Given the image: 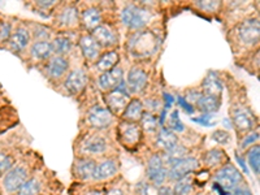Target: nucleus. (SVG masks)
<instances>
[{"label": "nucleus", "mask_w": 260, "mask_h": 195, "mask_svg": "<svg viewBox=\"0 0 260 195\" xmlns=\"http://www.w3.org/2000/svg\"><path fill=\"white\" fill-rule=\"evenodd\" d=\"M242 175L234 165H224L215 173L213 181L216 185H219L224 192L229 193L240 186L242 182Z\"/></svg>", "instance_id": "1"}, {"label": "nucleus", "mask_w": 260, "mask_h": 195, "mask_svg": "<svg viewBox=\"0 0 260 195\" xmlns=\"http://www.w3.org/2000/svg\"><path fill=\"white\" fill-rule=\"evenodd\" d=\"M151 14L147 9L130 4L121 12V20L129 29H142L150 21Z\"/></svg>", "instance_id": "2"}, {"label": "nucleus", "mask_w": 260, "mask_h": 195, "mask_svg": "<svg viewBox=\"0 0 260 195\" xmlns=\"http://www.w3.org/2000/svg\"><path fill=\"white\" fill-rule=\"evenodd\" d=\"M198 159L193 158V156H186V158L176 161V163L168 167V178L171 181L176 182L181 178L186 177V176H190L195 171H198Z\"/></svg>", "instance_id": "3"}, {"label": "nucleus", "mask_w": 260, "mask_h": 195, "mask_svg": "<svg viewBox=\"0 0 260 195\" xmlns=\"http://www.w3.org/2000/svg\"><path fill=\"white\" fill-rule=\"evenodd\" d=\"M146 173L150 182H152L155 186H163L165 180L168 178V168L165 167V163L163 160V156L160 155H152L147 161V168Z\"/></svg>", "instance_id": "4"}, {"label": "nucleus", "mask_w": 260, "mask_h": 195, "mask_svg": "<svg viewBox=\"0 0 260 195\" xmlns=\"http://www.w3.org/2000/svg\"><path fill=\"white\" fill-rule=\"evenodd\" d=\"M28 181V169L25 167H12L3 177V188L8 193H17Z\"/></svg>", "instance_id": "5"}, {"label": "nucleus", "mask_w": 260, "mask_h": 195, "mask_svg": "<svg viewBox=\"0 0 260 195\" xmlns=\"http://www.w3.org/2000/svg\"><path fill=\"white\" fill-rule=\"evenodd\" d=\"M260 25L257 18H249L238 26V37L245 45H255L259 41Z\"/></svg>", "instance_id": "6"}, {"label": "nucleus", "mask_w": 260, "mask_h": 195, "mask_svg": "<svg viewBox=\"0 0 260 195\" xmlns=\"http://www.w3.org/2000/svg\"><path fill=\"white\" fill-rule=\"evenodd\" d=\"M87 121H89V124L93 128H96V129H106V128H108L112 124L113 117L110 110L95 106L90 110Z\"/></svg>", "instance_id": "7"}, {"label": "nucleus", "mask_w": 260, "mask_h": 195, "mask_svg": "<svg viewBox=\"0 0 260 195\" xmlns=\"http://www.w3.org/2000/svg\"><path fill=\"white\" fill-rule=\"evenodd\" d=\"M96 163L94 159L81 158L77 159L73 165V175L75 178L82 180V181H89L94 178V172H95Z\"/></svg>", "instance_id": "8"}, {"label": "nucleus", "mask_w": 260, "mask_h": 195, "mask_svg": "<svg viewBox=\"0 0 260 195\" xmlns=\"http://www.w3.org/2000/svg\"><path fill=\"white\" fill-rule=\"evenodd\" d=\"M124 82V75H123V69L116 66L113 68L112 70H108V72L103 73L99 77V83L100 89L107 90V91H113L116 90L121 83Z\"/></svg>", "instance_id": "9"}, {"label": "nucleus", "mask_w": 260, "mask_h": 195, "mask_svg": "<svg viewBox=\"0 0 260 195\" xmlns=\"http://www.w3.org/2000/svg\"><path fill=\"white\" fill-rule=\"evenodd\" d=\"M232 121V125H236V128L240 131H249L255 127L253 113L246 108H242V107H238L233 111Z\"/></svg>", "instance_id": "10"}, {"label": "nucleus", "mask_w": 260, "mask_h": 195, "mask_svg": "<svg viewBox=\"0 0 260 195\" xmlns=\"http://www.w3.org/2000/svg\"><path fill=\"white\" fill-rule=\"evenodd\" d=\"M129 96L127 93H123L120 90H113L106 95V103L108 108L112 111L113 113L124 112L125 107L129 103ZM111 112V113H112Z\"/></svg>", "instance_id": "11"}, {"label": "nucleus", "mask_w": 260, "mask_h": 195, "mask_svg": "<svg viewBox=\"0 0 260 195\" xmlns=\"http://www.w3.org/2000/svg\"><path fill=\"white\" fill-rule=\"evenodd\" d=\"M147 85V74L139 68L130 69L128 73V90L131 93H140Z\"/></svg>", "instance_id": "12"}, {"label": "nucleus", "mask_w": 260, "mask_h": 195, "mask_svg": "<svg viewBox=\"0 0 260 195\" xmlns=\"http://www.w3.org/2000/svg\"><path fill=\"white\" fill-rule=\"evenodd\" d=\"M119 133H120V137L124 140V143H127L128 146H134L140 139L139 127L134 123H129V121L121 124L120 128H119Z\"/></svg>", "instance_id": "13"}, {"label": "nucleus", "mask_w": 260, "mask_h": 195, "mask_svg": "<svg viewBox=\"0 0 260 195\" xmlns=\"http://www.w3.org/2000/svg\"><path fill=\"white\" fill-rule=\"evenodd\" d=\"M117 172H119V163L113 159H107L99 164H96L93 180H96V181L107 180V178L113 177Z\"/></svg>", "instance_id": "14"}, {"label": "nucleus", "mask_w": 260, "mask_h": 195, "mask_svg": "<svg viewBox=\"0 0 260 195\" xmlns=\"http://www.w3.org/2000/svg\"><path fill=\"white\" fill-rule=\"evenodd\" d=\"M86 82H87V77L83 70H73L72 73H69V75L65 79L64 86L68 91L77 94L85 87Z\"/></svg>", "instance_id": "15"}, {"label": "nucleus", "mask_w": 260, "mask_h": 195, "mask_svg": "<svg viewBox=\"0 0 260 195\" xmlns=\"http://www.w3.org/2000/svg\"><path fill=\"white\" fill-rule=\"evenodd\" d=\"M202 87L203 91H204V95L220 98V95L223 94V83L217 77V74L213 72H209L208 74L205 75Z\"/></svg>", "instance_id": "16"}, {"label": "nucleus", "mask_w": 260, "mask_h": 195, "mask_svg": "<svg viewBox=\"0 0 260 195\" xmlns=\"http://www.w3.org/2000/svg\"><path fill=\"white\" fill-rule=\"evenodd\" d=\"M93 38L96 41V43L103 47H110L116 43L117 38L116 34L111 30L110 28H107L104 25H99L93 30Z\"/></svg>", "instance_id": "17"}, {"label": "nucleus", "mask_w": 260, "mask_h": 195, "mask_svg": "<svg viewBox=\"0 0 260 195\" xmlns=\"http://www.w3.org/2000/svg\"><path fill=\"white\" fill-rule=\"evenodd\" d=\"M107 147H108L107 140L100 135H90L83 140L82 143V150L87 154L93 155L103 154L107 150Z\"/></svg>", "instance_id": "18"}, {"label": "nucleus", "mask_w": 260, "mask_h": 195, "mask_svg": "<svg viewBox=\"0 0 260 195\" xmlns=\"http://www.w3.org/2000/svg\"><path fill=\"white\" fill-rule=\"evenodd\" d=\"M79 46L82 50V54L87 60H94L99 56L100 46L96 43L93 35H83L79 41Z\"/></svg>", "instance_id": "19"}, {"label": "nucleus", "mask_w": 260, "mask_h": 195, "mask_svg": "<svg viewBox=\"0 0 260 195\" xmlns=\"http://www.w3.org/2000/svg\"><path fill=\"white\" fill-rule=\"evenodd\" d=\"M142 115H143V103L139 99L129 100L123 113L124 119L129 123H135V121L140 120Z\"/></svg>", "instance_id": "20"}, {"label": "nucleus", "mask_w": 260, "mask_h": 195, "mask_svg": "<svg viewBox=\"0 0 260 195\" xmlns=\"http://www.w3.org/2000/svg\"><path fill=\"white\" fill-rule=\"evenodd\" d=\"M198 106V110L202 111L203 113H208V115H213L220 110V98H215V96L209 95H202L199 96V99L195 103Z\"/></svg>", "instance_id": "21"}, {"label": "nucleus", "mask_w": 260, "mask_h": 195, "mask_svg": "<svg viewBox=\"0 0 260 195\" xmlns=\"http://www.w3.org/2000/svg\"><path fill=\"white\" fill-rule=\"evenodd\" d=\"M69 68L68 60L63 56H55L50 60L47 65L48 74L51 75L52 78H60Z\"/></svg>", "instance_id": "22"}, {"label": "nucleus", "mask_w": 260, "mask_h": 195, "mask_svg": "<svg viewBox=\"0 0 260 195\" xmlns=\"http://www.w3.org/2000/svg\"><path fill=\"white\" fill-rule=\"evenodd\" d=\"M156 144H158V147L164 150L165 152V151L171 150L172 147H175L176 144H178V139L176 137V134L168 128H161L158 134V138H156Z\"/></svg>", "instance_id": "23"}, {"label": "nucleus", "mask_w": 260, "mask_h": 195, "mask_svg": "<svg viewBox=\"0 0 260 195\" xmlns=\"http://www.w3.org/2000/svg\"><path fill=\"white\" fill-rule=\"evenodd\" d=\"M52 45L47 41H37L35 43H33L30 48V54L34 59L38 60H45L48 59L52 54Z\"/></svg>", "instance_id": "24"}, {"label": "nucleus", "mask_w": 260, "mask_h": 195, "mask_svg": "<svg viewBox=\"0 0 260 195\" xmlns=\"http://www.w3.org/2000/svg\"><path fill=\"white\" fill-rule=\"evenodd\" d=\"M29 43V33L25 29H18L10 34L9 46L13 51H22Z\"/></svg>", "instance_id": "25"}, {"label": "nucleus", "mask_w": 260, "mask_h": 195, "mask_svg": "<svg viewBox=\"0 0 260 195\" xmlns=\"http://www.w3.org/2000/svg\"><path fill=\"white\" fill-rule=\"evenodd\" d=\"M120 58L117 55L116 51H110L104 54L102 58L98 60L96 63V68L102 70V72H108V70H112L113 68H116L117 63H119Z\"/></svg>", "instance_id": "26"}, {"label": "nucleus", "mask_w": 260, "mask_h": 195, "mask_svg": "<svg viewBox=\"0 0 260 195\" xmlns=\"http://www.w3.org/2000/svg\"><path fill=\"white\" fill-rule=\"evenodd\" d=\"M189 156V150L185 147V146H181V144H176L175 147H172L171 150L165 151L164 154V163H167L168 167L176 161L181 160V159L186 158Z\"/></svg>", "instance_id": "27"}, {"label": "nucleus", "mask_w": 260, "mask_h": 195, "mask_svg": "<svg viewBox=\"0 0 260 195\" xmlns=\"http://www.w3.org/2000/svg\"><path fill=\"white\" fill-rule=\"evenodd\" d=\"M82 22L86 29L94 30V29H95L96 26H99L100 24V10L94 7L83 10Z\"/></svg>", "instance_id": "28"}, {"label": "nucleus", "mask_w": 260, "mask_h": 195, "mask_svg": "<svg viewBox=\"0 0 260 195\" xmlns=\"http://www.w3.org/2000/svg\"><path fill=\"white\" fill-rule=\"evenodd\" d=\"M226 158V154L220 148H212V150L207 151L204 154V164L211 168L219 167L224 163Z\"/></svg>", "instance_id": "29"}, {"label": "nucleus", "mask_w": 260, "mask_h": 195, "mask_svg": "<svg viewBox=\"0 0 260 195\" xmlns=\"http://www.w3.org/2000/svg\"><path fill=\"white\" fill-rule=\"evenodd\" d=\"M172 189H173L175 195H189L194 189V180L192 176H186V177L176 181L175 186Z\"/></svg>", "instance_id": "30"}, {"label": "nucleus", "mask_w": 260, "mask_h": 195, "mask_svg": "<svg viewBox=\"0 0 260 195\" xmlns=\"http://www.w3.org/2000/svg\"><path fill=\"white\" fill-rule=\"evenodd\" d=\"M247 161L250 165L251 171L257 176H259L260 172V148L258 144L251 146L250 151L247 152Z\"/></svg>", "instance_id": "31"}, {"label": "nucleus", "mask_w": 260, "mask_h": 195, "mask_svg": "<svg viewBox=\"0 0 260 195\" xmlns=\"http://www.w3.org/2000/svg\"><path fill=\"white\" fill-rule=\"evenodd\" d=\"M41 192V182L37 178H29L24 185L21 186L17 195H38Z\"/></svg>", "instance_id": "32"}, {"label": "nucleus", "mask_w": 260, "mask_h": 195, "mask_svg": "<svg viewBox=\"0 0 260 195\" xmlns=\"http://www.w3.org/2000/svg\"><path fill=\"white\" fill-rule=\"evenodd\" d=\"M51 45L52 51L55 52V54H59V55H64V54L70 51V48H72V42L66 37L55 38V41Z\"/></svg>", "instance_id": "33"}, {"label": "nucleus", "mask_w": 260, "mask_h": 195, "mask_svg": "<svg viewBox=\"0 0 260 195\" xmlns=\"http://www.w3.org/2000/svg\"><path fill=\"white\" fill-rule=\"evenodd\" d=\"M158 119H156V116H154L152 113L150 112H146L142 115V117H140V124H142V128H143L146 131H155V130L158 129Z\"/></svg>", "instance_id": "34"}, {"label": "nucleus", "mask_w": 260, "mask_h": 195, "mask_svg": "<svg viewBox=\"0 0 260 195\" xmlns=\"http://www.w3.org/2000/svg\"><path fill=\"white\" fill-rule=\"evenodd\" d=\"M169 128L168 129L171 131H184L185 130V125L180 119V112L177 110H175L173 112L169 115V123H168Z\"/></svg>", "instance_id": "35"}, {"label": "nucleus", "mask_w": 260, "mask_h": 195, "mask_svg": "<svg viewBox=\"0 0 260 195\" xmlns=\"http://www.w3.org/2000/svg\"><path fill=\"white\" fill-rule=\"evenodd\" d=\"M77 9L74 7H68L65 8L64 10L62 12V16H60V20L64 25H72L74 24L75 21H77Z\"/></svg>", "instance_id": "36"}, {"label": "nucleus", "mask_w": 260, "mask_h": 195, "mask_svg": "<svg viewBox=\"0 0 260 195\" xmlns=\"http://www.w3.org/2000/svg\"><path fill=\"white\" fill-rule=\"evenodd\" d=\"M212 120H213V115H208V113H202L200 116L193 117L192 119V121H194V123L199 124V125H202V127H205V128L213 127V125H215V121Z\"/></svg>", "instance_id": "37"}, {"label": "nucleus", "mask_w": 260, "mask_h": 195, "mask_svg": "<svg viewBox=\"0 0 260 195\" xmlns=\"http://www.w3.org/2000/svg\"><path fill=\"white\" fill-rule=\"evenodd\" d=\"M13 167V159L9 155L0 152V173H5Z\"/></svg>", "instance_id": "38"}, {"label": "nucleus", "mask_w": 260, "mask_h": 195, "mask_svg": "<svg viewBox=\"0 0 260 195\" xmlns=\"http://www.w3.org/2000/svg\"><path fill=\"white\" fill-rule=\"evenodd\" d=\"M212 139L219 144H226L230 139L229 133L225 131V130H215L212 134Z\"/></svg>", "instance_id": "39"}, {"label": "nucleus", "mask_w": 260, "mask_h": 195, "mask_svg": "<svg viewBox=\"0 0 260 195\" xmlns=\"http://www.w3.org/2000/svg\"><path fill=\"white\" fill-rule=\"evenodd\" d=\"M196 7L200 8L203 10H208V12H213L220 7L219 1H198Z\"/></svg>", "instance_id": "40"}, {"label": "nucleus", "mask_w": 260, "mask_h": 195, "mask_svg": "<svg viewBox=\"0 0 260 195\" xmlns=\"http://www.w3.org/2000/svg\"><path fill=\"white\" fill-rule=\"evenodd\" d=\"M177 103H178V106L181 107L182 110L185 111V112L190 113V115H192V113H194L195 108H194V107H193L192 103L186 100V98H184V96H178Z\"/></svg>", "instance_id": "41"}, {"label": "nucleus", "mask_w": 260, "mask_h": 195, "mask_svg": "<svg viewBox=\"0 0 260 195\" xmlns=\"http://www.w3.org/2000/svg\"><path fill=\"white\" fill-rule=\"evenodd\" d=\"M10 38V25L8 22H3L0 25V41H9Z\"/></svg>", "instance_id": "42"}, {"label": "nucleus", "mask_w": 260, "mask_h": 195, "mask_svg": "<svg viewBox=\"0 0 260 195\" xmlns=\"http://www.w3.org/2000/svg\"><path fill=\"white\" fill-rule=\"evenodd\" d=\"M258 139H259V133H258V131H257V133L249 134V135H247V137H245V139L241 142V147L245 148V147H247V146H250V144H253V146H254V143H255Z\"/></svg>", "instance_id": "43"}, {"label": "nucleus", "mask_w": 260, "mask_h": 195, "mask_svg": "<svg viewBox=\"0 0 260 195\" xmlns=\"http://www.w3.org/2000/svg\"><path fill=\"white\" fill-rule=\"evenodd\" d=\"M226 195H253V193L250 192V189L247 188H236L232 192L226 193Z\"/></svg>", "instance_id": "44"}, {"label": "nucleus", "mask_w": 260, "mask_h": 195, "mask_svg": "<svg viewBox=\"0 0 260 195\" xmlns=\"http://www.w3.org/2000/svg\"><path fill=\"white\" fill-rule=\"evenodd\" d=\"M159 106H160V102H159V100H156V99L146 100V107H147V110L151 111V112L159 110Z\"/></svg>", "instance_id": "45"}, {"label": "nucleus", "mask_w": 260, "mask_h": 195, "mask_svg": "<svg viewBox=\"0 0 260 195\" xmlns=\"http://www.w3.org/2000/svg\"><path fill=\"white\" fill-rule=\"evenodd\" d=\"M156 195H175V194H173V189H172L171 186L163 185L158 189V193H156Z\"/></svg>", "instance_id": "46"}, {"label": "nucleus", "mask_w": 260, "mask_h": 195, "mask_svg": "<svg viewBox=\"0 0 260 195\" xmlns=\"http://www.w3.org/2000/svg\"><path fill=\"white\" fill-rule=\"evenodd\" d=\"M163 99H164V107L165 108H169V107L175 103V98L171 95V94H168V93H164V95H163Z\"/></svg>", "instance_id": "47"}, {"label": "nucleus", "mask_w": 260, "mask_h": 195, "mask_svg": "<svg viewBox=\"0 0 260 195\" xmlns=\"http://www.w3.org/2000/svg\"><path fill=\"white\" fill-rule=\"evenodd\" d=\"M236 159H237V161L240 163L241 168H242L243 171H245V173H249V168H247V165H246V161L243 160L242 156H241L240 154H237V152H236Z\"/></svg>", "instance_id": "48"}, {"label": "nucleus", "mask_w": 260, "mask_h": 195, "mask_svg": "<svg viewBox=\"0 0 260 195\" xmlns=\"http://www.w3.org/2000/svg\"><path fill=\"white\" fill-rule=\"evenodd\" d=\"M106 195H124V190L121 188H112L106 193Z\"/></svg>", "instance_id": "49"}, {"label": "nucleus", "mask_w": 260, "mask_h": 195, "mask_svg": "<svg viewBox=\"0 0 260 195\" xmlns=\"http://www.w3.org/2000/svg\"><path fill=\"white\" fill-rule=\"evenodd\" d=\"M54 4H55L54 0H51V1H38V5H41V7H45V8L51 7V5H54Z\"/></svg>", "instance_id": "50"}, {"label": "nucleus", "mask_w": 260, "mask_h": 195, "mask_svg": "<svg viewBox=\"0 0 260 195\" xmlns=\"http://www.w3.org/2000/svg\"><path fill=\"white\" fill-rule=\"evenodd\" d=\"M223 125H225V128L226 129H232V121L229 120V119H224L223 120Z\"/></svg>", "instance_id": "51"}, {"label": "nucleus", "mask_w": 260, "mask_h": 195, "mask_svg": "<svg viewBox=\"0 0 260 195\" xmlns=\"http://www.w3.org/2000/svg\"><path fill=\"white\" fill-rule=\"evenodd\" d=\"M85 195H103L102 192H96V190H91V192L86 193Z\"/></svg>", "instance_id": "52"}]
</instances>
